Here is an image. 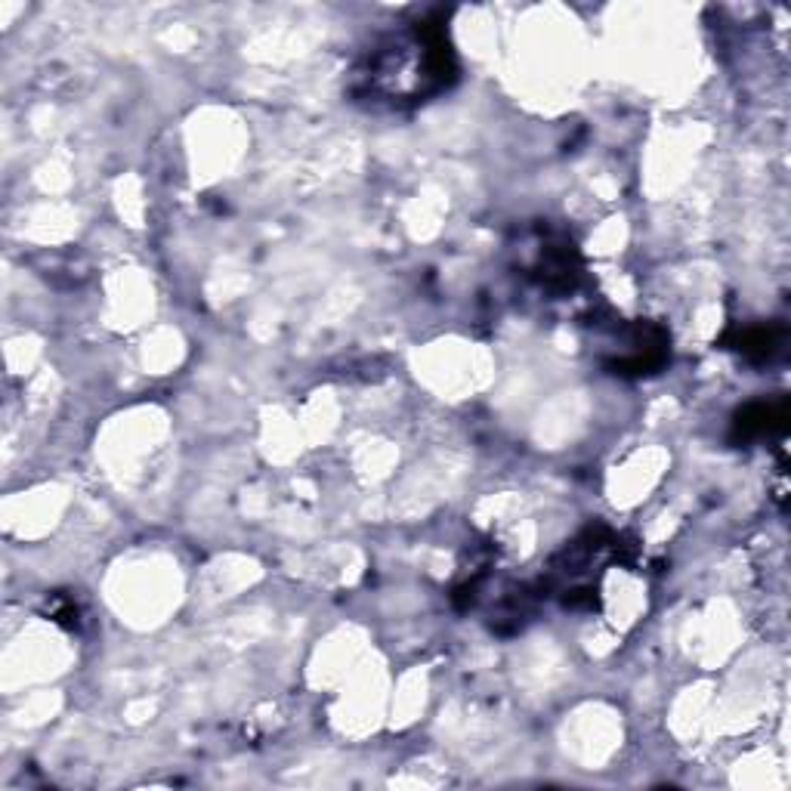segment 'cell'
Returning a JSON list of instances; mask_svg holds the SVG:
<instances>
[{
	"mask_svg": "<svg viewBox=\"0 0 791 791\" xmlns=\"http://www.w3.org/2000/svg\"><path fill=\"white\" fill-rule=\"evenodd\" d=\"M779 344H782V334L773 328H745L736 337V349H742L751 359H770Z\"/></svg>",
	"mask_w": 791,
	"mask_h": 791,
	"instance_id": "cell-3",
	"label": "cell"
},
{
	"mask_svg": "<svg viewBox=\"0 0 791 791\" xmlns=\"http://www.w3.org/2000/svg\"><path fill=\"white\" fill-rule=\"evenodd\" d=\"M452 78H455V56L445 38V28L431 19L417 22L403 38H393L384 47H377L365 69L368 93L384 97L387 102L439 93Z\"/></svg>",
	"mask_w": 791,
	"mask_h": 791,
	"instance_id": "cell-1",
	"label": "cell"
},
{
	"mask_svg": "<svg viewBox=\"0 0 791 791\" xmlns=\"http://www.w3.org/2000/svg\"><path fill=\"white\" fill-rule=\"evenodd\" d=\"M785 403H754L742 408L736 415V436L739 439H764L770 433H779L785 427Z\"/></svg>",
	"mask_w": 791,
	"mask_h": 791,
	"instance_id": "cell-2",
	"label": "cell"
}]
</instances>
